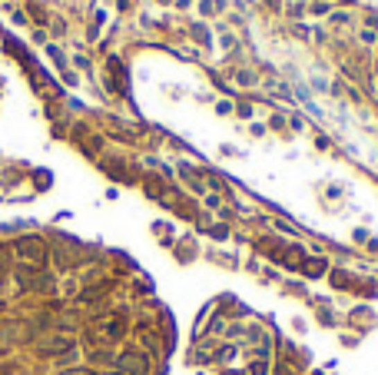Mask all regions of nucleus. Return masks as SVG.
Instances as JSON below:
<instances>
[{"instance_id": "1", "label": "nucleus", "mask_w": 378, "mask_h": 375, "mask_svg": "<svg viewBox=\"0 0 378 375\" xmlns=\"http://www.w3.org/2000/svg\"><path fill=\"white\" fill-rule=\"evenodd\" d=\"M14 249L20 259H27V262H33V266H44L46 262V246L40 236H24V240L14 242Z\"/></svg>"}, {"instance_id": "2", "label": "nucleus", "mask_w": 378, "mask_h": 375, "mask_svg": "<svg viewBox=\"0 0 378 375\" xmlns=\"http://www.w3.org/2000/svg\"><path fill=\"white\" fill-rule=\"evenodd\" d=\"M117 369H120V375H146L150 372V359L143 352H123L117 359Z\"/></svg>"}, {"instance_id": "3", "label": "nucleus", "mask_w": 378, "mask_h": 375, "mask_svg": "<svg viewBox=\"0 0 378 375\" xmlns=\"http://www.w3.org/2000/svg\"><path fill=\"white\" fill-rule=\"evenodd\" d=\"M17 279H20V285H27V289H33V292L53 289V279H50V276H40V272H33V269H20L17 272Z\"/></svg>"}, {"instance_id": "4", "label": "nucleus", "mask_w": 378, "mask_h": 375, "mask_svg": "<svg viewBox=\"0 0 378 375\" xmlns=\"http://www.w3.org/2000/svg\"><path fill=\"white\" fill-rule=\"evenodd\" d=\"M70 349H74V339H70V335H50V339L40 345L44 356H63V352H70Z\"/></svg>"}, {"instance_id": "5", "label": "nucleus", "mask_w": 378, "mask_h": 375, "mask_svg": "<svg viewBox=\"0 0 378 375\" xmlns=\"http://www.w3.org/2000/svg\"><path fill=\"white\" fill-rule=\"evenodd\" d=\"M103 329H106V339H120V335H123V322H120V319H113V322H106Z\"/></svg>"}, {"instance_id": "6", "label": "nucleus", "mask_w": 378, "mask_h": 375, "mask_svg": "<svg viewBox=\"0 0 378 375\" xmlns=\"http://www.w3.org/2000/svg\"><path fill=\"white\" fill-rule=\"evenodd\" d=\"M322 266H325V262H318V259H316V262H309V269H305V272H309V276H318Z\"/></svg>"}, {"instance_id": "7", "label": "nucleus", "mask_w": 378, "mask_h": 375, "mask_svg": "<svg viewBox=\"0 0 378 375\" xmlns=\"http://www.w3.org/2000/svg\"><path fill=\"white\" fill-rule=\"evenodd\" d=\"M67 375H93L90 369H74V372H67Z\"/></svg>"}, {"instance_id": "8", "label": "nucleus", "mask_w": 378, "mask_h": 375, "mask_svg": "<svg viewBox=\"0 0 378 375\" xmlns=\"http://www.w3.org/2000/svg\"><path fill=\"white\" fill-rule=\"evenodd\" d=\"M0 356H3V349H0Z\"/></svg>"}]
</instances>
